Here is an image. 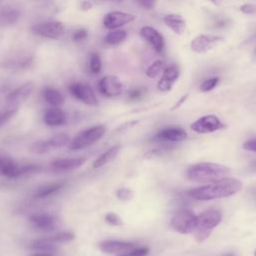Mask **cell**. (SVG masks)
<instances>
[{"label": "cell", "mask_w": 256, "mask_h": 256, "mask_svg": "<svg viewBox=\"0 0 256 256\" xmlns=\"http://www.w3.org/2000/svg\"><path fill=\"white\" fill-rule=\"evenodd\" d=\"M242 186L243 184L239 179L226 177L207 185L190 189L187 191V194L195 200L208 201L232 196L240 192Z\"/></svg>", "instance_id": "obj_1"}, {"label": "cell", "mask_w": 256, "mask_h": 256, "mask_svg": "<svg viewBox=\"0 0 256 256\" xmlns=\"http://www.w3.org/2000/svg\"><path fill=\"white\" fill-rule=\"evenodd\" d=\"M230 168L213 162H200L190 166L187 169L186 177L193 182L207 183L221 180L228 177Z\"/></svg>", "instance_id": "obj_2"}, {"label": "cell", "mask_w": 256, "mask_h": 256, "mask_svg": "<svg viewBox=\"0 0 256 256\" xmlns=\"http://www.w3.org/2000/svg\"><path fill=\"white\" fill-rule=\"evenodd\" d=\"M222 220V213L216 209H209L197 215V225L193 232L195 239L198 242L205 241L214 228L220 224Z\"/></svg>", "instance_id": "obj_3"}, {"label": "cell", "mask_w": 256, "mask_h": 256, "mask_svg": "<svg viewBox=\"0 0 256 256\" xmlns=\"http://www.w3.org/2000/svg\"><path fill=\"white\" fill-rule=\"evenodd\" d=\"M105 132L106 127L104 125H96L87 128L78 133L74 138L70 139L67 147L73 151L84 149L100 140L104 136Z\"/></svg>", "instance_id": "obj_4"}, {"label": "cell", "mask_w": 256, "mask_h": 256, "mask_svg": "<svg viewBox=\"0 0 256 256\" xmlns=\"http://www.w3.org/2000/svg\"><path fill=\"white\" fill-rule=\"evenodd\" d=\"M171 227L181 234L193 233L197 225V215L190 209L178 210L171 218Z\"/></svg>", "instance_id": "obj_5"}, {"label": "cell", "mask_w": 256, "mask_h": 256, "mask_svg": "<svg viewBox=\"0 0 256 256\" xmlns=\"http://www.w3.org/2000/svg\"><path fill=\"white\" fill-rule=\"evenodd\" d=\"M66 28L62 22L48 21L36 24L32 27V32L40 37L47 39H59L65 35Z\"/></svg>", "instance_id": "obj_6"}, {"label": "cell", "mask_w": 256, "mask_h": 256, "mask_svg": "<svg viewBox=\"0 0 256 256\" xmlns=\"http://www.w3.org/2000/svg\"><path fill=\"white\" fill-rule=\"evenodd\" d=\"M190 127L194 132H197L199 134H207L215 132L217 130H221L225 128V125L216 115L209 114L202 116L201 118L194 121Z\"/></svg>", "instance_id": "obj_7"}, {"label": "cell", "mask_w": 256, "mask_h": 256, "mask_svg": "<svg viewBox=\"0 0 256 256\" xmlns=\"http://www.w3.org/2000/svg\"><path fill=\"white\" fill-rule=\"evenodd\" d=\"M69 92L70 94L79 100L80 102L88 105V106H97L98 105V99L92 90V88L81 82H75L72 83L69 86Z\"/></svg>", "instance_id": "obj_8"}, {"label": "cell", "mask_w": 256, "mask_h": 256, "mask_svg": "<svg viewBox=\"0 0 256 256\" xmlns=\"http://www.w3.org/2000/svg\"><path fill=\"white\" fill-rule=\"evenodd\" d=\"M98 89L102 95L114 98L122 94L124 85L122 81L115 75H106L98 82Z\"/></svg>", "instance_id": "obj_9"}, {"label": "cell", "mask_w": 256, "mask_h": 256, "mask_svg": "<svg viewBox=\"0 0 256 256\" xmlns=\"http://www.w3.org/2000/svg\"><path fill=\"white\" fill-rule=\"evenodd\" d=\"M222 40L223 38L219 35L200 34L192 39L190 47L195 53H205L216 47Z\"/></svg>", "instance_id": "obj_10"}, {"label": "cell", "mask_w": 256, "mask_h": 256, "mask_svg": "<svg viewBox=\"0 0 256 256\" xmlns=\"http://www.w3.org/2000/svg\"><path fill=\"white\" fill-rule=\"evenodd\" d=\"M134 20L135 16L133 14L122 11H111L105 14L103 18V25L107 29L114 30L133 22Z\"/></svg>", "instance_id": "obj_11"}, {"label": "cell", "mask_w": 256, "mask_h": 256, "mask_svg": "<svg viewBox=\"0 0 256 256\" xmlns=\"http://www.w3.org/2000/svg\"><path fill=\"white\" fill-rule=\"evenodd\" d=\"M98 247L104 253L119 255V254H123V253H126V252L134 249L135 247H137V245L135 243L129 242V241L110 239V240H103V241L99 242Z\"/></svg>", "instance_id": "obj_12"}, {"label": "cell", "mask_w": 256, "mask_h": 256, "mask_svg": "<svg viewBox=\"0 0 256 256\" xmlns=\"http://www.w3.org/2000/svg\"><path fill=\"white\" fill-rule=\"evenodd\" d=\"M140 35L144 40H146L153 47V49L156 52L160 54L163 52L165 41H164V37L158 30H156L151 26H143L140 30Z\"/></svg>", "instance_id": "obj_13"}, {"label": "cell", "mask_w": 256, "mask_h": 256, "mask_svg": "<svg viewBox=\"0 0 256 256\" xmlns=\"http://www.w3.org/2000/svg\"><path fill=\"white\" fill-rule=\"evenodd\" d=\"M187 138V133L184 129L178 127H169L158 131L153 139L161 142H180Z\"/></svg>", "instance_id": "obj_14"}, {"label": "cell", "mask_w": 256, "mask_h": 256, "mask_svg": "<svg viewBox=\"0 0 256 256\" xmlns=\"http://www.w3.org/2000/svg\"><path fill=\"white\" fill-rule=\"evenodd\" d=\"M180 75V71L177 65H170L166 67L163 71V74L158 81L157 87L162 92H168L172 89L174 83L177 81Z\"/></svg>", "instance_id": "obj_15"}, {"label": "cell", "mask_w": 256, "mask_h": 256, "mask_svg": "<svg viewBox=\"0 0 256 256\" xmlns=\"http://www.w3.org/2000/svg\"><path fill=\"white\" fill-rule=\"evenodd\" d=\"M0 172L7 178H18L21 175L19 166L9 155L0 151Z\"/></svg>", "instance_id": "obj_16"}, {"label": "cell", "mask_w": 256, "mask_h": 256, "mask_svg": "<svg viewBox=\"0 0 256 256\" xmlns=\"http://www.w3.org/2000/svg\"><path fill=\"white\" fill-rule=\"evenodd\" d=\"M33 83L31 82H26L20 85L8 94V96L6 97L7 103L12 107H15L16 105L22 103L30 96V94L33 91Z\"/></svg>", "instance_id": "obj_17"}, {"label": "cell", "mask_w": 256, "mask_h": 256, "mask_svg": "<svg viewBox=\"0 0 256 256\" xmlns=\"http://www.w3.org/2000/svg\"><path fill=\"white\" fill-rule=\"evenodd\" d=\"M31 226L42 232H49L55 228V218L47 213L34 214L29 218Z\"/></svg>", "instance_id": "obj_18"}, {"label": "cell", "mask_w": 256, "mask_h": 256, "mask_svg": "<svg viewBox=\"0 0 256 256\" xmlns=\"http://www.w3.org/2000/svg\"><path fill=\"white\" fill-rule=\"evenodd\" d=\"M87 161L86 157H75V158H60L51 162V166L57 171H70L81 167Z\"/></svg>", "instance_id": "obj_19"}, {"label": "cell", "mask_w": 256, "mask_h": 256, "mask_svg": "<svg viewBox=\"0 0 256 256\" xmlns=\"http://www.w3.org/2000/svg\"><path fill=\"white\" fill-rule=\"evenodd\" d=\"M21 18V11L14 6L0 7V26H11L16 24Z\"/></svg>", "instance_id": "obj_20"}, {"label": "cell", "mask_w": 256, "mask_h": 256, "mask_svg": "<svg viewBox=\"0 0 256 256\" xmlns=\"http://www.w3.org/2000/svg\"><path fill=\"white\" fill-rule=\"evenodd\" d=\"M43 120L48 126H61L66 122V114L61 108L53 106L45 110Z\"/></svg>", "instance_id": "obj_21"}, {"label": "cell", "mask_w": 256, "mask_h": 256, "mask_svg": "<svg viewBox=\"0 0 256 256\" xmlns=\"http://www.w3.org/2000/svg\"><path fill=\"white\" fill-rule=\"evenodd\" d=\"M163 21L169 29H171L174 33L178 35H182L186 31V21L179 14H168L164 16Z\"/></svg>", "instance_id": "obj_22"}, {"label": "cell", "mask_w": 256, "mask_h": 256, "mask_svg": "<svg viewBox=\"0 0 256 256\" xmlns=\"http://www.w3.org/2000/svg\"><path fill=\"white\" fill-rule=\"evenodd\" d=\"M34 57L32 55L21 54L13 56L12 58L6 61V67L13 70H25L33 65Z\"/></svg>", "instance_id": "obj_23"}, {"label": "cell", "mask_w": 256, "mask_h": 256, "mask_svg": "<svg viewBox=\"0 0 256 256\" xmlns=\"http://www.w3.org/2000/svg\"><path fill=\"white\" fill-rule=\"evenodd\" d=\"M121 150L120 145H114L110 147L108 150H106L104 153H102L94 162H93V168H100L107 163L111 162L116 158V156L119 154Z\"/></svg>", "instance_id": "obj_24"}, {"label": "cell", "mask_w": 256, "mask_h": 256, "mask_svg": "<svg viewBox=\"0 0 256 256\" xmlns=\"http://www.w3.org/2000/svg\"><path fill=\"white\" fill-rule=\"evenodd\" d=\"M59 244L55 241L53 236L47 238L37 239L32 243V248L37 252H52L54 251Z\"/></svg>", "instance_id": "obj_25"}, {"label": "cell", "mask_w": 256, "mask_h": 256, "mask_svg": "<svg viewBox=\"0 0 256 256\" xmlns=\"http://www.w3.org/2000/svg\"><path fill=\"white\" fill-rule=\"evenodd\" d=\"M42 96L47 103L54 107H59L64 103L63 95L58 90L51 87H46L42 91Z\"/></svg>", "instance_id": "obj_26"}, {"label": "cell", "mask_w": 256, "mask_h": 256, "mask_svg": "<svg viewBox=\"0 0 256 256\" xmlns=\"http://www.w3.org/2000/svg\"><path fill=\"white\" fill-rule=\"evenodd\" d=\"M62 187H63L62 182H52V183L44 184L37 189V191L35 193V198L42 199V198L52 196L55 193H57Z\"/></svg>", "instance_id": "obj_27"}, {"label": "cell", "mask_w": 256, "mask_h": 256, "mask_svg": "<svg viewBox=\"0 0 256 256\" xmlns=\"http://www.w3.org/2000/svg\"><path fill=\"white\" fill-rule=\"evenodd\" d=\"M127 37V32L121 29H114L107 33L104 40L108 45H118L122 43Z\"/></svg>", "instance_id": "obj_28"}, {"label": "cell", "mask_w": 256, "mask_h": 256, "mask_svg": "<svg viewBox=\"0 0 256 256\" xmlns=\"http://www.w3.org/2000/svg\"><path fill=\"white\" fill-rule=\"evenodd\" d=\"M69 141H70V138L65 133H58V134L53 135L52 137L47 139V142H48L49 147L51 148V150L63 147L65 145H68Z\"/></svg>", "instance_id": "obj_29"}, {"label": "cell", "mask_w": 256, "mask_h": 256, "mask_svg": "<svg viewBox=\"0 0 256 256\" xmlns=\"http://www.w3.org/2000/svg\"><path fill=\"white\" fill-rule=\"evenodd\" d=\"M89 69L92 73L98 74L102 69V61L97 53H91L89 58Z\"/></svg>", "instance_id": "obj_30"}, {"label": "cell", "mask_w": 256, "mask_h": 256, "mask_svg": "<svg viewBox=\"0 0 256 256\" xmlns=\"http://www.w3.org/2000/svg\"><path fill=\"white\" fill-rule=\"evenodd\" d=\"M30 150L37 154H44V153L50 151L51 148L49 147V144L46 139V140H39V141H36L35 143H33L30 146Z\"/></svg>", "instance_id": "obj_31"}, {"label": "cell", "mask_w": 256, "mask_h": 256, "mask_svg": "<svg viewBox=\"0 0 256 256\" xmlns=\"http://www.w3.org/2000/svg\"><path fill=\"white\" fill-rule=\"evenodd\" d=\"M163 62L161 60L154 61L146 70V76L149 78H155L162 70Z\"/></svg>", "instance_id": "obj_32"}, {"label": "cell", "mask_w": 256, "mask_h": 256, "mask_svg": "<svg viewBox=\"0 0 256 256\" xmlns=\"http://www.w3.org/2000/svg\"><path fill=\"white\" fill-rule=\"evenodd\" d=\"M17 113L16 107H11L9 109H6L0 113V128L3 127L6 123H8Z\"/></svg>", "instance_id": "obj_33"}, {"label": "cell", "mask_w": 256, "mask_h": 256, "mask_svg": "<svg viewBox=\"0 0 256 256\" xmlns=\"http://www.w3.org/2000/svg\"><path fill=\"white\" fill-rule=\"evenodd\" d=\"M219 82V78L218 77H211V78H208L206 80H204L201 85H200V90L202 92H209L211 91L212 89H214L217 84Z\"/></svg>", "instance_id": "obj_34"}, {"label": "cell", "mask_w": 256, "mask_h": 256, "mask_svg": "<svg viewBox=\"0 0 256 256\" xmlns=\"http://www.w3.org/2000/svg\"><path fill=\"white\" fill-rule=\"evenodd\" d=\"M116 196L118 199L122 200V201H129L131 199H133L134 197V192L130 189V188H119L116 191Z\"/></svg>", "instance_id": "obj_35"}, {"label": "cell", "mask_w": 256, "mask_h": 256, "mask_svg": "<svg viewBox=\"0 0 256 256\" xmlns=\"http://www.w3.org/2000/svg\"><path fill=\"white\" fill-rule=\"evenodd\" d=\"M149 254V248L147 247H135L134 249L123 253L119 254L117 256H147Z\"/></svg>", "instance_id": "obj_36"}, {"label": "cell", "mask_w": 256, "mask_h": 256, "mask_svg": "<svg viewBox=\"0 0 256 256\" xmlns=\"http://www.w3.org/2000/svg\"><path fill=\"white\" fill-rule=\"evenodd\" d=\"M105 221L112 225V226H121L123 225V220L121 219V217L119 215H117L116 213H108L105 216Z\"/></svg>", "instance_id": "obj_37"}, {"label": "cell", "mask_w": 256, "mask_h": 256, "mask_svg": "<svg viewBox=\"0 0 256 256\" xmlns=\"http://www.w3.org/2000/svg\"><path fill=\"white\" fill-rule=\"evenodd\" d=\"M87 37H88V31L84 28H80L74 32L72 39L75 42H80V41L85 40Z\"/></svg>", "instance_id": "obj_38"}, {"label": "cell", "mask_w": 256, "mask_h": 256, "mask_svg": "<svg viewBox=\"0 0 256 256\" xmlns=\"http://www.w3.org/2000/svg\"><path fill=\"white\" fill-rule=\"evenodd\" d=\"M146 93V89L144 88H136L130 91L129 99L130 100H140Z\"/></svg>", "instance_id": "obj_39"}, {"label": "cell", "mask_w": 256, "mask_h": 256, "mask_svg": "<svg viewBox=\"0 0 256 256\" xmlns=\"http://www.w3.org/2000/svg\"><path fill=\"white\" fill-rule=\"evenodd\" d=\"M240 11L244 14H254L256 13V5L246 3L240 6Z\"/></svg>", "instance_id": "obj_40"}, {"label": "cell", "mask_w": 256, "mask_h": 256, "mask_svg": "<svg viewBox=\"0 0 256 256\" xmlns=\"http://www.w3.org/2000/svg\"><path fill=\"white\" fill-rule=\"evenodd\" d=\"M243 149H245V150H247V151L256 152V138H255V139L248 140L247 142H245V143L243 144Z\"/></svg>", "instance_id": "obj_41"}, {"label": "cell", "mask_w": 256, "mask_h": 256, "mask_svg": "<svg viewBox=\"0 0 256 256\" xmlns=\"http://www.w3.org/2000/svg\"><path fill=\"white\" fill-rule=\"evenodd\" d=\"M140 6L147 8V9H151L154 4H155V0H135Z\"/></svg>", "instance_id": "obj_42"}, {"label": "cell", "mask_w": 256, "mask_h": 256, "mask_svg": "<svg viewBox=\"0 0 256 256\" xmlns=\"http://www.w3.org/2000/svg\"><path fill=\"white\" fill-rule=\"evenodd\" d=\"M227 24H228L227 19L222 18V17L218 18V19H217V20H215V22H214V26H216V27H218V28L226 27V26H227Z\"/></svg>", "instance_id": "obj_43"}, {"label": "cell", "mask_w": 256, "mask_h": 256, "mask_svg": "<svg viewBox=\"0 0 256 256\" xmlns=\"http://www.w3.org/2000/svg\"><path fill=\"white\" fill-rule=\"evenodd\" d=\"M92 8V3L88 0H84L82 3H81V9L82 10H89Z\"/></svg>", "instance_id": "obj_44"}, {"label": "cell", "mask_w": 256, "mask_h": 256, "mask_svg": "<svg viewBox=\"0 0 256 256\" xmlns=\"http://www.w3.org/2000/svg\"><path fill=\"white\" fill-rule=\"evenodd\" d=\"M186 98H187V95H184L181 99H179V101L175 104V106H174L172 109H173V110H174V109H177V108H178V107H179V106H180V105L185 101V99H186Z\"/></svg>", "instance_id": "obj_45"}, {"label": "cell", "mask_w": 256, "mask_h": 256, "mask_svg": "<svg viewBox=\"0 0 256 256\" xmlns=\"http://www.w3.org/2000/svg\"><path fill=\"white\" fill-rule=\"evenodd\" d=\"M32 256H53V255L50 252H37V253L33 254Z\"/></svg>", "instance_id": "obj_46"}, {"label": "cell", "mask_w": 256, "mask_h": 256, "mask_svg": "<svg viewBox=\"0 0 256 256\" xmlns=\"http://www.w3.org/2000/svg\"><path fill=\"white\" fill-rule=\"evenodd\" d=\"M211 3H213L214 5H219L220 4V2H221V0H209Z\"/></svg>", "instance_id": "obj_47"}, {"label": "cell", "mask_w": 256, "mask_h": 256, "mask_svg": "<svg viewBox=\"0 0 256 256\" xmlns=\"http://www.w3.org/2000/svg\"><path fill=\"white\" fill-rule=\"evenodd\" d=\"M252 167H253V169H254V170H256V161L252 164Z\"/></svg>", "instance_id": "obj_48"}, {"label": "cell", "mask_w": 256, "mask_h": 256, "mask_svg": "<svg viewBox=\"0 0 256 256\" xmlns=\"http://www.w3.org/2000/svg\"><path fill=\"white\" fill-rule=\"evenodd\" d=\"M254 256H256V250H255V252H254Z\"/></svg>", "instance_id": "obj_49"}, {"label": "cell", "mask_w": 256, "mask_h": 256, "mask_svg": "<svg viewBox=\"0 0 256 256\" xmlns=\"http://www.w3.org/2000/svg\"><path fill=\"white\" fill-rule=\"evenodd\" d=\"M226 256H233V255H226Z\"/></svg>", "instance_id": "obj_50"}, {"label": "cell", "mask_w": 256, "mask_h": 256, "mask_svg": "<svg viewBox=\"0 0 256 256\" xmlns=\"http://www.w3.org/2000/svg\"><path fill=\"white\" fill-rule=\"evenodd\" d=\"M115 1H121V0H115Z\"/></svg>", "instance_id": "obj_51"}]
</instances>
